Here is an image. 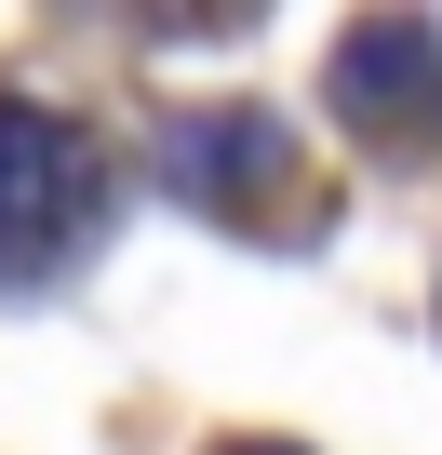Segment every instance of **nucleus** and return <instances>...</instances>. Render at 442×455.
<instances>
[{
    "label": "nucleus",
    "instance_id": "obj_1",
    "mask_svg": "<svg viewBox=\"0 0 442 455\" xmlns=\"http://www.w3.org/2000/svg\"><path fill=\"white\" fill-rule=\"evenodd\" d=\"M108 214V161L54 108H0V282H54Z\"/></svg>",
    "mask_w": 442,
    "mask_h": 455
},
{
    "label": "nucleus",
    "instance_id": "obj_2",
    "mask_svg": "<svg viewBox=\"0 0 442 455\" xmlns=\"http://www.w3.org/2000/svg\"><path fill=\"white\" fill-rule=\"evenodd\" d=\"M161 174L201 201V214H255V228H309V161L255 121V108H188L174 134H161Z\"/></svg>",
    "mask_w": 442,
    "mask_h": 455
},
{
    "label": "nucleus",
    "instance_id": "obj_3",
    "mask_svg": "<svg viewBox=\"0 0 442 455\" xmlns=\"http://www.w3.org/2000/svg\"><path fill=\"white\" fill-rule=\"evenodd\" d=\"M335 121L362 148H429L442 134V41L415 14H362L335 41Z\"/></svg>",
    "mask_w": 442,
    "mask_h": 455
},
{
    "label": "nucleus",
    "instance_id": "obj_4",
    "mask_svg": "<svg viewBox=\"0 0 442 455\" xmlns=\"http://www.w3.org/2000/svg\"><path fill=\"white\" fill-rule=\"evenodd\" d=\"M229 455H295V442H229Z\"/></svg>",
    "mask_w": 442,
    "mask_h": 455
}]
</instances>
